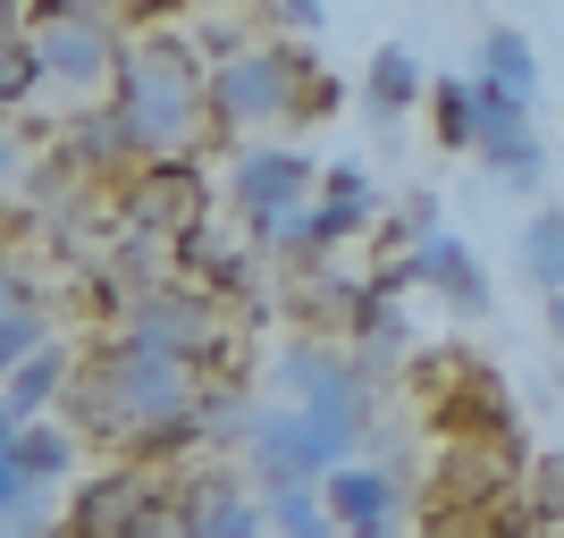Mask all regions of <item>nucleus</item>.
Masks as SVG:
<instances>
[{
    "label": "nucleus",
    "mask_w": 564,
    "mask_h": 538,
    "mask_svg": "<svg viewBox=\"0 0 564 538\" xmlns=\"http://www.w3.org/2000/svg\"><path fill=\"white\" fill-rule=\"evenodd\" d=\"M514 505H522V521H531L540 538L564 530V446H547V454H531V463H522Z\"/></svg>",
    "instance_id": "obj_18"
},
{
    "label": "nucleus",
    "mask_w": 564,
    "mask_h": 538,
    "mask_svg": "<svg viewBox=\"0 0 564 538\" xmlns=\"http://www.w3.org/2000/svg\"><path fill=\"white\" fill-rule=\"evenodd\" d=\"M522 278L540 295H564V202H540L522 219Z\"/></svg>",
    "instance_id": "obj_17"
},
{
    "label": "nucleus",
    "mask_w": 564,
    "mask_h": 538,
    "mask_svg": "<svg viewBox=\"0 0 564 538\" xmlns=\"http://www.w3.org/2000/svg\"><path fill=\"white\" fill-rule=\"evenodd\" d=\"M9 438H18V429H9V421H0V446H9Z\"/></svg>",
    "instance_id": "obj_28"
},
{
    "label": "nucleus",
    "mask_w": 564,
    "mask_h": 538,
    "mask_svg": "<svg viewBox=\"0 0 564 538\" xmlns=\"http://www.w3.org/2000/svg\"><path fill=\"white\" fill-rule=\"evenodd\" d=\"M471 110H480L471 152H480V161H489L514 194H540V186H547V143H540V127H531V110H522V101H506L497 85H480V76H471Z\"/></svg>",
    "instance_id": "obj_9"
},
{
    "label": "nucleus",
    "mask_w": 564,
    "mask_h": 538,
    "mask_svg": "<svg viewBox=\"0 0 564 538\" xmlns=\"http://www.w3.org/2000/svg\"><path fill=\"white\" fill-rule=\"evenodd\" d=\"M169 530L177 538H253L261 505L245 496V480H228V471H194L186 488L169 496Z\"/></svg>",
    "instance_id": "obj_12"
},
{
    "label": "nucleus",
    "mask_w": 564,
    "mask_h": 538,
    "mask_svg": "<svg viewBox=\"0 0 564 538\" xmlns=\"http://www.w3.org/2000/svg\"><path fill=\"white\" fill-rule=\"evenodd\" d=\"M337 85L321 76L312 51H228L203 68V118L212 127H279V118H329Z\"/></svg>",
    "instance_id": "obj_3"
},
{
    "label": "nucleus",
    "mask_w": 564,
    "mask_h": 538,
    "mask_svg": "<svg viewBox=\"0 0 564 538\" xmlns=\"http://www.w3.org/2000/svg\"><path fill=\"white\" fill-rule=\"evenodd\" d=\"M25 505H34V488L18 480V463H9V446H0V521H9V514H25Z\"/></svg>",
    "instance_id": "obj_24"
},
{
    "label": "nucleus",
    "mask_w": 564,
    "mask_h": 538,
    "mask_svg": "<svg viewBox=\"0 0 564 538\" xmlns=\"http://www.w3.org/2000/svg\"><path fill=\"white\" fill-rule=\"evenodd\" d=\"M413 396H422L430 429L447 446H522V413H514V396H506V378L471 345L413 353Z\"/></svg>",
    "instance_id": "obj_4"
},
{
    "label": "nucleus",
    "mask_w": 564,
    "mask_h": 538,
    "mask_svg": "<svg viewBox=\"0 0 564 538\" xmlns=\"http://www.w3.org/2000/svg\"><path fill=\"white\" fill-rule=\"evenodd\" d=\"M480 85H497L506 101H540V51H531V34L522 25H489L480 34Z\"/></svg>",
    "instance_id": "obj_14"
},
{
    "label": "nucleus",
    "mask_w": 564,
    "mask_h": 538,
    "mask_svg": "<svg viewBox=\"0 0 564 538\" xmlns=\"http://www.w3.org/2000/svg\"><path fill=\"white\" fill-rule=\"evenodd\" d=\"M18 311H34V286L18 270H0V320H18Z\"/></svg>",
    "instance_id": "obj_26"
},
{
    "label": "nucleus",
    "mask_w": 564,
    "mask_h": 538,
    "mask_svg": "<svg viewBox=\"0 0 564 538\" xmlns=\"http://www.w3.org/2000/svg\"><path fill=\"white\" fill-rule=\"evenodd\" d=\"M127 337L194 371V353H212V345H219V304H203L194 286H152V295L127 311Z\"/></svg>",
    "instance_id": "obj_10"
},
{
    "label": "nucleus",
    "mask_w": 564,
    "mask_h": 538,
    "mask_svg": "<svg viewBox=\"0 0 564 538\" xmlns=\"http://www.w3.org/2000/svg\"><path fill=\"white\" fill-rule=\"evenodd\" d=\"M547 538H564V530H547Z\"/></svg>",
    "instance_id": "obj_30"
},
{
    "label": "nucleus",
    "mask_w": 564,
    "mask_h": 538,
    "mask_svg": "<svg viewBox=\"0 0 564 538\" xmlns=\"http://www.w3.org/2000/svg\"><path fill=\"white\" fill-rule=\"evenodd\" d=\"M321 538H337V530H321Z\"/></svg>",
    "instance_id": "obj_29"
},
{
    "label": "nucleus",
    "mask_w": 564,
    "mask_h": 538,
    "mask_svg": "<svg viewBox=\"0 0 564 538\" xmlns=\"http://www.w3.org/2000/svg\"><path fill=\"white\" fill-rule=\"evenodd\" d=\"M422 538H540V530L522 521L514 496H497V505H430Z\"/></svg>",
    "instance_id": "obj_16"
},
{
    "label": "nucleus",
    "mask_w": 564,
    "mask_h": 538,
    "mask_svg": "<svg viewBox=\"0 0 564 538\" xmlns=\"http://www.w3.org/2000/svg\"><path fill=\"white\" fill-rule=\"evenodd\" d=\"M321 514H329V530H346V538H397L404 480L388 463H337L329 480H321Z\"/></svg>",
    "instance_id": "obj_11"
},
{
    "label": "nucleus",
    "mask_w": 564,
    "mask_h": 538,
    "mask_svg": "<svg viewBox=\"0 0 564 538\" xmlns=\"http://www.w3.org/2000/svg\"><path fill=\"white\" fill-rule=\"evenodd\" d=\"M9 463H18V480H25V488L43 496L51 480H68L76 446H68V429H18V438H9Z\"/></svg>",
    "instance_id": "obj_20"
},
{
    "label": "nucleus",
    "mask_w": 564,
    "mask_h": 538,
    "mask_svg": "<svg viewBox=\"0 0 564 538\" xmlns=\"http://www.w3.org/2000/svg\"><path fill=\"white\" fill-rule=\"evenodd\" d=\"M261 514L279 521L286 538H321V530H329V514H321V496H312V488H295V496H270Z\"/></svg>",
    "instance_id": "obj_23"
},
{
    "label": "nucleus",
    "mask_w": 564,
    "mask_h": 538,
    "mask_svg": "<svg viewBox=\"0 0 564 538\" xmlns=\"http://www.w3.org/2000/svg\"><path fill=\"white\" fill-rule=\"evenodd\" d=\"M68 371H76V362H68L59 345L25 353L18 371H9V396H0V421H9V429H34V413H43L51 396H68Z\"/></svg>",
    "instance_id": "obj_15"
},
{
    "label": "nucleus",
    "mask_w": 564,
    "mask_h": 538,
    "mask_svg": "<svg viewBox=\"0 0 564 538\" xmlns=\"http://www.w3.org/2000/svg\"><path fill=\"white\" fill-rule=\"evenodd\" d=\"M261 25H279V34H321L329 9H261Z\"/></svg>",
    "instance_id": "obj_25"
},
{
    "label": "nucleus",
    "mask_w": 564,
    "mask_h": 538,
    "mask_svg": "<svg viewBox=\"0 0 564 538\" xmlns=\"http://www.w3.org/2000/svg\"><path fill=\"white\" fill-rule=\"evenodd\" d=\"M547 337L564 345V295H547Z\"/></svg>",
    "instance_id": "obj_27"
},
{
    "label": "nucleus",
    "mask_w": 564,
    "mask_h": 538,
    "mask_svg": "<svg viewBox=\"0 0 564 538\" xmlns=\"http://www.w3.org/2000/svg\"><path fill=\"white\" fill-rule=\"evenodd\" d=\"M34 59H43V85H68V94H85V85H101V76H118V18L110 9H34Z\"/></svg>",
    "instance_id": "obj_7"
},
{
    "label": "nucleus",
    "mask_w": 564,
    "mask_h": 538,
    "mask_svg": "<svg viewBox=\"0 0 564 538\" xmlns=\"http://www.w3.org/2000/svg\"><path fill=\"white\" fill-rule=\"evenodd\" d=\"M118 135H127V152H152V161H177L212 118H203V59H194V43H177V34H152V43H127L118 51Z\"/></svg>",
    "instance_id": "obj_2"
},
{
    "label": "nucleus",
    "mask_w": 564,
    "mask_h": 538,
    "mask_svg": "<svg viewBox=\"0 0 564 538\" xmlns=\"http://www.w3.org/2000/svg\"><path fill=\"white\" fill-rule=\"evenodd\" d=\"M312 161L304 152H279V143H261V152H245L236 161V219L253 228V244H270V235L286 228V219L312 202Z\"/></svg>",
    "instance_id": "obj_8"
},
{
    "label": "nucleus",
    "mask_w": 564,
    "mask_h": 538,
    "mask_svg": "<svg viewBox=\"0 0 564 538\" xmlns=\"http://www.w3.org/2000/svg\"><path fill=\"white\" fill-rule=\"evenodd\" d=\"M279 387L295 396V413L337 421V429H354V438H371V362H354V353H337V345L295 337V345L279 353Z\"/></svg>",
    "instance_id": "obj_6"
},
{
    "label": "nucleus",
    "mask_w": 564,
    "mask_h": 538,
    "mask_svg": "<svg viewBox=\"0 0 564 538\" xmlns=\"http://www.w3.org/2000/svg\"><path fill=\"white\" fill-rule=\"evenodd\" d=\"M354 446H362L354 429L312 421V413H295V404L245 413V471H253L261 496H295V488H312V480H329Z\"/></svg>",
    "instance_id": "obj_5"
},
{
    "label": "nucleus",
    "mask_w": 564,
    "mask_h": 538,
    "mask_svg": "<svg viewBox=\"0 0 564 538\" xmlns=\"http://www.w3.org/2000/svg\"><path fill=\"white\" fill-rule=\"evenodd\" d=\"M422 101H430V135L447 143V152H471V135H480V110H471V76H438Z\"/></svg>",
    "instance_id": "obj_21"
},
{
    "label": "nucleus",
    "mask_w": 564,
    "mask_h": 538,
    "mask_svg": "<svg viewBox=\"0 0 564 538\" xmlns=\"http://www.w3.org/2000/svg\"><path fill=\"white\" fill-rule=\"evenodd\" d=\"M362 94H371V110H379V118H404L413 101L430 94V85H422V59H413L404 43H388V51L371 59V76H362Z\"/></svg>",
    "instance_id": "obj_19"
},
{
    "label": "nucleus",
    "mask_w": 564,
    "mask_h": 538,
    "mask_svg": "<svg viewBox=\"0 0 564 538\" xmlns=\"http://www.w3.org/2000/svg\"><path fill=\"white\" fill-rule=\"evenodd\" d=\"M68 421L101 446H127L135 463H161L203 438V378L135 337H110L68 371Z\"/></svg>",
    "instance_id": "obj_1"
},
{
    "label": "nucleus",
    "mask_w": 564,
    "mask_h": 538,
    "mask_svg": "<svg viewBox=\"0 0 564 538\" xmlns=\"http://www.w3.org/2000/svg\"><path fill=\"white\" fill-rule=\"evenodd\" d=\"M404 270H413V286H430L438 304L455 311V320H489V270L471 261V244L464 235H422L413 253H404Z\"/></svg>",
    "instance_id": "obj_13"
},
{
    "label": "nucleus",
    "mask_w": 564,
    "mask_h": 538,
    "mask_svg": "<svg viewBox=\"0 0 564 538\" xmlns=\"http://www.w3.org/2000/svg\"><path fill=\"white\" fill-rule=\"evenodd\" d=\"M18 9H0V110H18L34 85H43V59H34V43L18 34Z\"/></svg>",
    "instance_id": "obj_22"
}]
</instances>
